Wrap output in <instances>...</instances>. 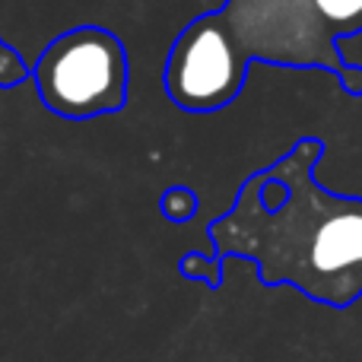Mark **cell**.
<instances>
[{
    "label": "cell",
    "mask_w": 362,
    "mask_h": 362,
    "mask_svg": "<svg viewBox=\"0 0 362 362\" xmlns=\"http://www.w3.org/2000/svg\"><path fill=\"white\" fill-rule=\"evenodd\" d=\"M325 144L302 137L270 178L289 191L280 210H264L257 172L238 187L229 213L210 223L213 257H248L264 286H293L305 299L350 308L362 296V197L334 194L315 178Z\"/></svg>",
    "instance_id": "obj_1"
},
{
    "label": "cell",
    "mask_w": 362,
    "mask_h": 362,
    "mask_svg": "<svg viewBox=\"0 0 362 362\" xmlns=\"http://www.w3.org/2000/svg\"><path fill=\"white\" fill-rule=\"evenodd\" d=\"M127 51L102 25L61 32L32 64L38 99L67 121H89L127 105Z\"/></svg>",
    "instance_id": "obj_2"
},
{
    "label": "cell",
    "mask_w": 362,
    "mask_h": 362,
    "mask_svg": "<svg viewBox=\"0 0 362 362\" xmlns=\"http://www.w3.org/2000/svg\"><path fill=\"white\" fill-rule=\"evenodd\" d=\"M245 80L248 64L216 10L191 19L165 57V93L185 112H219L238 99Z\"/></svg>",
    "instance_id": "obj_3"
},
{
    "label": "cell",
    "mask_w": 362,
    "mask_h": 362,
    "mask_svg": "<svg viewBox=\"0 0 362 362\" xmlns=\"http://www.w3.org/2000/svg\"><path fill=\"white\" fill-rule=\"evenodd\" d=\"M178 270L187 276V280H204L210 289L219 286V280H223V264H219V257H206V255H197V251H191V255L181 257Z\"/></svg>",
    "instance_id": "obj_4"
},
{
    "label": "cell",
    "mask_w": 362,
    "mask_h": 362,
    "mask_svg": "<svg viewBox=\"0 0 362 362\" xmlns=\"http://www.w3.org/2000/svg\"><path fill=\"white\" fill-rule=\"evenodd\" d=\"M197 210V197L187 187H169L163 197V216L172 219V223H185V219L194 216Z\"/></svg>",
    "instance_id": "obj_5"
},
{
    "label": "cell",
    "mask_w": 362,
    "mask_h": 362,
    "mask_svg": "<svg viewBox=\"0 0 362 362\" xmlns=\"http://www.w3.org/2000/svg\"><path fill=\"white\" fill-rule=\"evenodd\" d=\"M29 74L32 70L23 64V57L0 38V86H16V83H23Z\"/></svg>",
    "instance_id": "obj_6"
}]
</instances>
